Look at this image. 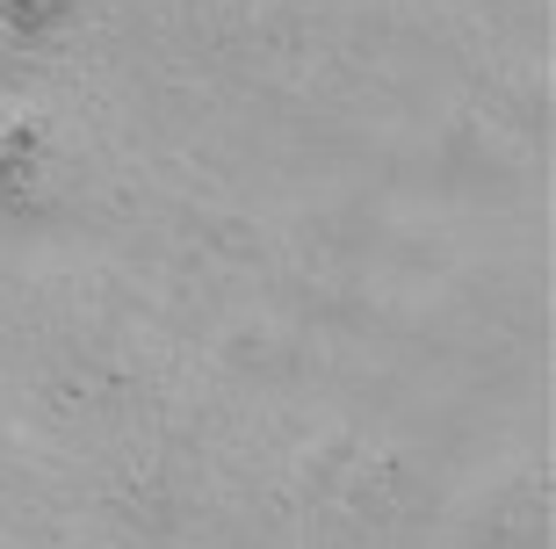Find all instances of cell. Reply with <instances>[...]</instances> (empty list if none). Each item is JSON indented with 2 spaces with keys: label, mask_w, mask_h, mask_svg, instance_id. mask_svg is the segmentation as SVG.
<instances>
[{
  "label": "cell",
  "mask_w": 556,
  "mask_h": 549,
  "mask_svg": "<svg viewBox=\"0 0 556 549\" xmlns=\"http://www.w3.org/2000/svg\"><path fill=\"white\" fill-rule=\"evenodd\" d=\"M65 8H73V0H8V22H15V29H51Z\"/></svg>",
  "instance_id": "1"
}]
</instances>
